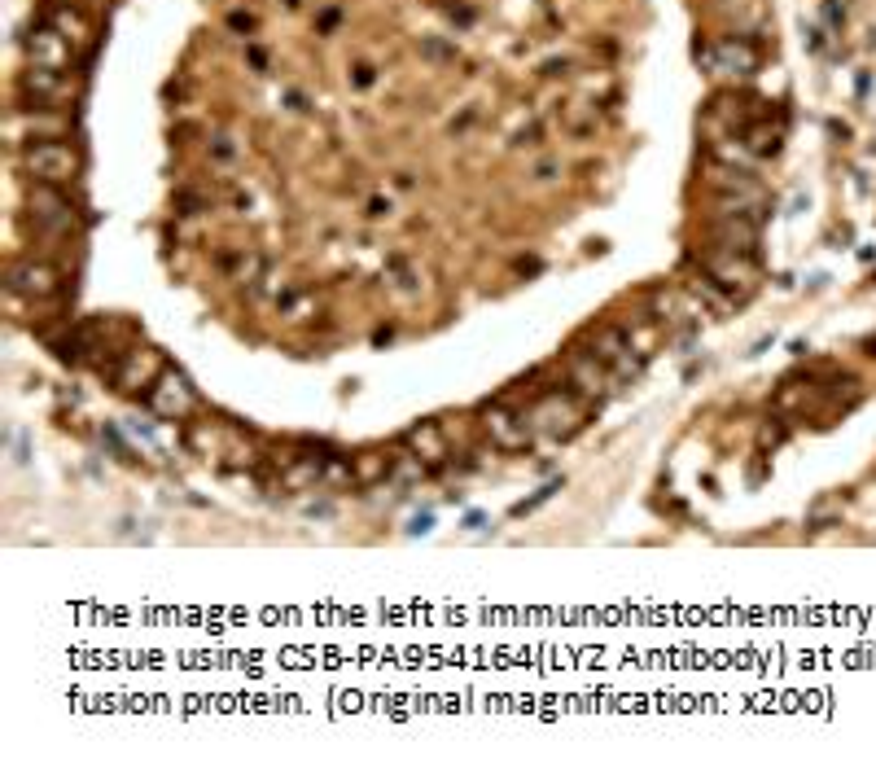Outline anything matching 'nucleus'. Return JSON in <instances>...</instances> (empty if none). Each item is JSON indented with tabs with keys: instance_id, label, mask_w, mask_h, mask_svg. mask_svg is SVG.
Listing matches in <instances>:
<instances>
[{
	"instance_id": "nucleus-1",
	"label": "nucleus",
	"mask_w": 876,
	"mask_h": 767,
	"mask_svg": "<svg viewBox=\"0 0 876 767\" xmlns=\"http://www.w3.org/2000/svg\"><path fill=\"white\" fill-rule=\"evenodd\" d=\"M22 163H27V171L40 180V185H57V189L71 185V180L79 176V154L66 141H27Z\"/></svg>"
},
{
	"instance_id": "nucleus-2",
	"label": "nucleus",
	"mask_w": 876,
	"mask_h": 767,
	"mask_svg": "<svg viewBox=\"0 0 876 767\" xmlns=\"http://www.w3.org/2000/svg\"><path fill=\"white\" fill-rule=\"evenodd\" d=\"M526 421H530V430L544 434V439H570V434L579 430L583 412L566 391H544L535 404H530Z\"/></svg>"
},
{
	"instance_id": "nucleus-3",
	"label": "nucleus",
	"mask_w": 876,
	"mask_h": 767,
	"mask_svg": "<svg viewBox=\"0 0 876 767\" xmlns=\"http://www.w3.org/2000/svg\"><path fill=\"white\" fill-rule=\"evenodd\" d=\"M701 66H706L710 75H728V79H745L758 71V49L749 44V36H723L706 44V49H697Z\"/></svg>"
},
{
	"instance_id": "nucleus-4",
	"label": "nucleus",
	"mask_w": 876,
	"mask_h": 767,
	"mask_svg": "<svg viewBox=\"0 0 876 767\" xmlns=\"http://www.w3.org/2000/svg\"><path fill=\"white\" fill-rule=\"evenodd\" d=\"M145 404L149 412H158L163 421H184L193 408H198V391L189 386V377L176 373V369H163L154 386L145 391Z\"/></svg>"
},
{
	"instance_id": "nucleus-5",
	"label": "nucleus",
	"mask_w": 876,
	"mask_h": 767,
	"mask_svg": "<svg viewBox=\"0 0 876 767\" xmlns=\"http://www.w3.org/2000/svg\"><path fill=\"white\" fill-rule=\"evenodd\" d=\"M697 263H701V272L728 294V299H745V294L754 290V272H749L745 255H732V250H706Z\"/></svg>"
},
{
	"instance_id": "nucleus-6",
	"label": "nucleus",
	"mask_w": 876,
	"mask_h": 767,
	"mask_svg": "<svg viewBox=\"0 0 876 767\" xmlns=\"http://www.w3.org/2000/svg\"><path fill=\"white\" fill-rule=\"evenodd\" d=\"M163 377V356H158L154 347H132V351H119V369H114V386H119L123 395H136V391H149V386Z\"/></svg>"
},
{
	"instance_id": "nucleus-7",
	"label": "nucleus",
	"mask_w": 876,
	"mask_h": 767,
	"mask_svg": "<svg viewBox=\"0 0 876 767\" xmlns=\"http://www.w3.org/2000/svg\"><path fill=\"white\" fill-rule=\"evenodd\" d=\"M714 250H732V255H754L758 246V215L745 211H719L710 220Z\"/></svg>"
},
{
	"instance_id": "nucleus-8",
	"label": "nucleus",
	"mask_w": 876,
	"mask_h": 767,
	"mask_svg": "<svg viewBox=\"0 0 876 767\" xmlns=\"http://www.w3.org/2000/svg\"><path fill=\"white\" fill-rule=\"evenodd\" d=\"M9 290L22 294V299H57V290H62V272L53 268V263L44 259H22L9 268Z\"/></svg>"
},
{
	"instance_id": "nucleus-9",
	"label": "nucleus",
	"mask_w": 876,
	"mask_h": 767,
	"mask_svg": "<svg viewBox=\"0 0 876 767\" xmlns=\"http://www.w3.org/2000/svg\"><path fill=\"white\" fill-rule=\"evenodd\" d=\"M482 430L491 434V443L500 452H522L526 443H530V421H526V412H509L504 404H491L487 412H482Z\"/></svg>"
},
{
	"instance_id": "nucleus-10",
	"label": "nucleus",
	"mask_w": 876,
	"mask_h": 767,
	"mask_svg": "<svg viewBox=\"0 0 876 767\" xmlns=\"http://www.w3.org/2000/svg\"><path fill=\"white\" fill-rule=\"evenodd\" d=\"M75 44L62 36L57 27H49V22H40L36 31L27 36V62L31 66H49V71H66V66L75 62Z\"/></svg>"
},
{
	"instance_id": "nucleus-11",
	"label": "nucleus",
	"mask_w": 876,
	"mask_h": 767,
	"mask_svg": "<svg viewBox=\"0 0 876 767\" xmlns=\"http://www.w3.org/2000/svg\"><path fill=\"white\" fill-rule=\"evenodd\" d=\"M31 211H36L40 224L57 228V233H75V206L62 198L57 185H36L31 189Z\"/></svg>"
},
{
	"instance_id": "nucleus-12",
	"label": "nucleus",
	"mask_w": 876,
	"mask_h": 767,
	"mask_svg": "<svg viewBox=\"0 0 876 767\" xmlns=\"http://www.w3.org/2000/svg\"><path fill=\"white\" fill-rule=\"evenodd\" d=\"M66 128H71V119L66 114H53L49 106H18L14 114V132H27V141H57Z\"/></svg>"
},
{
	"instance_id": "nucleus-13",
	"label": "nucleus",
	"mask_w": 876,
	"mask_h": 767,
	"mask_svg": "<svg viewBox=\"0 0 876 767\" xmlns=\"http://www.w3.org/2000/svg\"><path fill=\"white\" fill-rule=\"evenodd\" d=\"M22 93L36 97L40 106H49V101H62L75 93V79L66 71H49V66H27L22 71Z\"/></svg>"
},
{
	"instance_id": "nucleus-14",
	"label": "nucleus",
	"mask_w": 876,
	"mask_h": 767,
	"mask_svg": "<svg viewBox=\"0 0 876 767\" xmlns=\"http://www.w3.org/2000/svg\"><path fill=\"white\" fill-rule=\"evenodd\" d=\"M403 443L412 448V456L425 465V469H443L447 465V434L443 426H434V421H421V426H412L408 434H403Z\"/></svg>"
},
{
	"instance_id": "nucleus-15",
	"label": "nucleus",
	"mask_w": 876,
	"mask_h": 767,
	"mask_svg": "<svg viewBox=\"0 0 876 767\" xmlns=\"http://www.w3.org/2000/svg\"><path fill=\"white\" fill-rule=\"evenodd\" d=\"M44 22H49V27H57V31H62V36L71 40L75 49H84V44L92 40V22H88L84 14H79L75 5H62V0H53V5L44 9Z\"/></svg>"
},
{
	"instance_id": "nucleus-16",
	"label": "nucleus",
	"mask_w": 876,
	"mask_h": 767,
	"mask_svg": "<svg viewBox=\"0 0 876 767\" xmlns=\"http://www.w3.org/2000/svg\"><path fill=\"white\" fill-rule=\"evenodd\" d=\"M570 382L579 386V391H587V395H601V386H605V364L592 356V351H570Z\"/></svg>"
},
{
	"instance_id": "nucleus-17",
	"label": "nucleus",
	"mask_w": 876,
	"mask_h": 767,
	"mask_svg": "<svg viewBox=\"0 0 876 767\" xmlns=\"http://www.w3.org/2000/svg\"><path fill=\"white\" fill-rule=\"evenodd\" d=\"M627 351H631V338H627V329L622 325H605V329H596L592 334V356L601 364H609V369H614Z\"/></svg>"
},
{
	"instance_id": "nucleus-18",
	"label": "nucleus",
	"mask_w": 876,
	"mask_h": 767,
	"mask_svg": "<svg viewBox=\"0 0 876 767\" xmlns=\"http://www.w3.org/2000/svg\"><path fill=\"white\" fill-rule=\"evenodd\" d=\"M351 465H355V487H373V483H382V478H390L395 456L390 452H360V456H351Z\"/></svg>"
},
{
	"instance_id": "nucleus-19",
	"label": "nucleus",
	"mask_w": 876,
	"mask_h": 767,
	"mask_svg": "<svg viewBox=\"0 0 876 767\" xmlns=\"http://www.w3.org/2000/svg\"><path fill=\"white\" fill-rule=\"evenodd\" d=\"M741 141L754 158H776L780 154V128H771V123H745Z\"/></svg>"
},
{
	"instance_id": "nucleus-20",
	"label": "nucleus",
	"mask_w": 876,
	"mask_h": 767,
	"mask_svg": "<svg viewBox=\"0 0 876 767\" xmlns=\"http://www.w3.org/2000/svg\"><path fill=\"white\" fill-rule=\"evenodd\" d=\"M219 268H224L233 281H259L263 259H259V255H250L246 246H237V250H224V255H219Z\"/></svg>"
},
{
	"instance_id": "nucleus-21",
	"label": "nucleus",
	"mask_w": 876,
	"mask_h": 767,
	"mask_svg": "<svg viewBox=\"0 0 876 767\" xmlns=\"http://www.w3.org/2000/svg\"><path fill=\"white\" fill-rule=\"evenodd\" d=\"M320 483L325 487H355V465H351V456H325L320 461Z\"/></svg>"
},
{
	"instance_id": "nucleus-22",
	"label": "nucleus",
	"mask_w": 876,
	"mask_h": 767,
	"mask_svg": "<svg viewBox=\"0 0 876 767\" xmlns=\"http://www.w3.org/2000/svg\"><path fill=\"white\" fill-rule=\"evenodd\" d=\"M561 128L570 136H587L596 128V106H587V101H570L566 110H561Z\"/></svg>"
},
{
	"instance_id": "nucleus-23",
	"label": "nucleus",
	"mask_w": 876,
	"mask_h": 767,
	"mask_svg": "<svg viewBox=\"0 0 876 767\" xmlns=\"http://www.w3.org/2000/svg\"><path fill=\"white\" fill-rule=\"evenodd\" d=\"M386 281H390V285H399L403 294H417V290H421V285H417V268H412L408 259H399V255L386 263Z\"/></svg>"
},
{
	"instance_id": "nucleus-24",
	"label": "nucleus",
	"mask_w": 876,
	"mask_h": 767,
	"mask_svg": "<svg viewBox=\"0 0 876 767\" xmlns=\"http://www.w3.org/2000/svg\"><path fill=\"white\" fill-rule=\"evenodd\" d=\"M206 154H211L215 163H237L241 145H237V136H228V132H211L206 136Z\"/></svg>"
},
{
	"instance_id": "nucleus-25",
	"label": "nucleus",
	"mask_w": 876,
	"mask_h": 767,
	"mask_svg": "<svg viewBox=\"0 0 876 767\" xmlns=\"http://www.w3.org/2000/svg\"><path fill=\"white\" fill-rule=\"evenodd\" d=\"M421 53L430 57V62H438V66H443V62H456V57H460L456 44H447V40H438V36H425V40H421Z\"/></svg>"
},
{
	"instance_id": "nucleus-26",
	"label": "nucleus",
	"mask_w": 876,
	"mask_h": 767,
	"mask_svg": "<svg viewBox=\"0 0 876 767\" xmlns=\"http://www.w3.org/2000/svg\"><path fill=\"white\" fill-rule=\"evenodd\" d=\"M347 79H351V88H373L377 84V66L368 62V57H360V62H351V71H347Z\"/></svg>"
},
{
	"instance_id": "nucleus-27",
	"label": "nucleus",
	"mask_w": 876,
	"mask_h": 767,
	"mask_svg": "<svg viewBox=\"0 0 876 767\" xmlns=\"http://www.w3.org/2000/svg\"><path fill=\"white\" fill-rule=\"evenodd\" d=\"M390 215H395V198L373 193V198H368V220H390Z\"/></svg>"
},
{
	"instance_id": "nucleus-28",
	"label": "nucleus",
	"mask_w": 876,
	"mask_h": 767,
	"mask_svg": "<svg viewBox=\"0 0 876 767\" xmlns=\"http://www.w3.org/2000/svg\"><path fill=\"white\" fill-rule=\"evenodd\" d=\"M530 176H535L539 185H548V180H557V176H561V163H557V158H539V163L530 167Z\"/></svg>"
},
{
	"instance_id": "nucleus-29",
	"label": "nucleus",
	"mask_w": 876,
	"mask_h": 767,
	"mask_svg": "<svg viewBox=\"0 0 876 767\" xmlns=\"http://www.w3.org/2000/svg\"><path fill=\"white\" fill-rule=\"evenodd\" d=\"M228 27H233L237 36H246V31H255V27H259V18L250 14V9H233V14H228Z\"/></svg>"
},
{
	"instance_id": "nucleus-30",
	"label": "nucleus",
	"mask_w": 876,
	"mask_h": 767,
	"mask_svg": "<svg viewBox=\"0 0 876 767\" xmlns=\"http://www.w3.org/2000/svg\"><path fill=\"white\" fill-rule=\"evenodd\" d=\"M246 62H250V66H255V71H259V75H263V71H268V53H263V49H259V44H250V49H246Z\"/></svg>"
},
{
	"instance_id": "nucleus-31",
	"label": "nucleus",
	"mask_w": 876,
	"mask_h": 767,
	"mask_svg": "<svg viewBox=\"0 0 876 767\" xmlns=\"http://www.w3.org/2000/svg\"><path fill=\"white\" fill-rule=\"evenodd\" d=\"M780 439H785V430H780V426H763V434H758V443H763V448H776Z\"/></svg>"
},
{
	"instance_id": "nucleus-32",
	"label": "nucleus",
	"mask_w": 876,
	"mask_h": 767,
	"mask_svg": "<svg viewBox=\"0 0 876 767\" xmlns=\"http://www.w3.org/2000/svg\"><path fill=\"white\" fill-rule=\"evenodd\" d=\"M316 27H320V31H333V27H338V9H333V5H329V9H325V14H320V18H316Z\"/></svg>"
},
{
	"instance_id": "nucleus-33",
	"label": "nucleus",
	"mask_w": 876,
	"mask_h": 767,
	"mask_svg": "<svg viewBox=\"0 0 876 767\" xmlns=\"http://www.w3.org/2000/svg\"><path fill=\"white\" fill-rule=\"evenodd\" d=\"M395 185H399V189H412V185H417V180H412V171H399V176H395Z\"/></svg>"
},
{
	"instance_id": "nucleus-34",
	"label": "nucleus",
	"mask_w": 876,
	"mask_h": 767,
	"mask_svg": "<svg viewBox=\"0 0 876 767\" xmlns=\"http://www.w3.org/2000/svg\"><path fill=\"white\" fill-rule=\"evenodd\" d=\"M430 526H434V518H430V513H421V518L412 522V531H430Z\"/></svg>"
},
{
	"instance_id": "nucleus-35",
	"label": "nucleus",
	"mask_w": 876,
	"mask_h": 767,
	"mask_svg": "<svg viewBox=\"0 0 876 767\" xmlns=\"http://www.w3.org/2000/svg\"><path fill=\"white\" fill-rule=\"evenodd\" d=\"M281 9L285 14H294V9H303V0H281Z\"/></svg>"
}]
</instances>
